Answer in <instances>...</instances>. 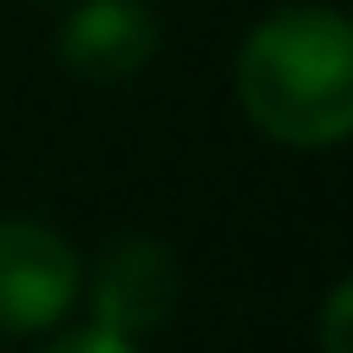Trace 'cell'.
<instances>
[{"label":"cell","instance_id":"1","mask_svg":"<svg viewBox=\"0 0 353 353\" xmlns=\"http://www.w3.org/2000/svg\"><path fill=\"white\" fill-rule=\"evenodd\" d=\"M236 99L249 125L294 151H327L353 131V26L334 7H281L242 39Z\"/></svg>","mask_w":353,"mask_h":353},{"label":"cell","instance_id":"5","mask_svg":"<svg viewBox=\"0 0 353 353\" xmlns=\"http://www.w3.org/2000/svg\"><path fill=\"white\" fill-rule=\"evenodd\" d=\"M39 353H138V341H118V334H105L99 321H92V327H72V334H59V341H46Z\"/></svg>","mask_w":353,"mask_h":353},{"label":"cell","instance_id":"6","mask_svg":"<svg viewBox=\"0 0 353 353\" xmlns=\"http://www.w3.org/2000/svg\"><path fill=\"white\" fill-rule=\"evenodd\" d=\"M347 314H353V288H347V281H334L327 307H321V353H353L347 347Z\"/></svg>","mask_w":353,"mask_h":353},{"label":"cell","instance_id":"2","mask_svg":"<svg viewBox=\"0 0 353 353\" xmlns=\"http://www.w3.org/2000/svg\"><path fill=\"white\" fill-rule=\"evenodd\" d=\"M85 268L59 229L0 216V334H46L72 314Z\"/></svg>","mask_w":353,"mask_h":353},{"label":"cell","instance_id":"3","mask_svg":"<svg viewBox=\"0 0 353 353\" xmlns=\"http://www.w3.org/2000/svg\"><path fill=\"white\" fill-rule=\"evenodd\" d=\"M176 288H183V275H176V255L164 242L125 236L105 249L99 275H92V314L118 341H151L176 314Z\"/></svg>","mask_w":353,"mask_h":353},{"label":"cell","instance_id":"4","mask_svg":"<svg viewBox=\"0 0 353 353\" xmlns=\"http://www.w3.org/2000/svg\"><path fill=\"white\" fill-rule=\"evenodd\" d=\"M151 52H157V20L144 0H79L59 26L65 72L92 79V85H118V79L144 72Z\"/></svg>","mask_w":353,"mask_h":353}]
</instances>
